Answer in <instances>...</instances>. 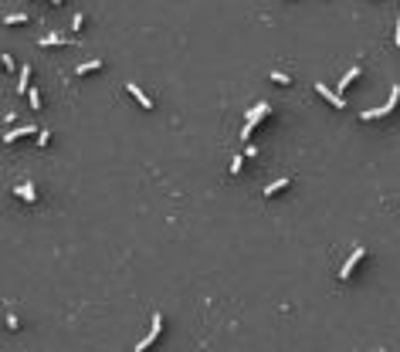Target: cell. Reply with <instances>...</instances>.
Masks as SVG:
<instances>
[{
    "label": "cell",
    "mask_w": 400,
    "mask_h": 352,
    "mask_svg": "<svg viewBox=\"0 0 400 352\" xmlns=\"http://www.w3.org/2000/svg\"><path fill=\"white\" fill-rule=\"evenodd\" d=\"M14 193L21 196L24 204H37V190H34V183H21V186H14Z\"/></svg>",
    "instance_id": "obj_8"
},
{
    "label": "cell",
    "mask_w": 400,
    "mask_h": 352,
    "mask_svg": "<svg viewBox=\"0 0 400 352\" xmlns=\"http://www.w3.org/2000/svg\"><path fill=\"white\" fill-rule=\"evenodd\" d=\"M363 258H366V247H363V244H356V247H353V254L346 258V264L339 268V278H343V281H349V278H353V271H356V264L363 261Z\"/></svg>",
    "instance_id": "obj_4"
},
{
    "label": "cell",
    "mask_w": 400,
    "mask_h": 352,
    "mask_svg": "<svg viewBox=\"0 0 400 352\" xmlns=\"http://www.w3.org/2000/svg\"><path fill=\"white\" fill-rule=\"evenodd\" d=\"M360 71H363V68H360V65H353V68H349V71H346V75H343V81H339V85H336V91H339V95H343V91L349 88V85H353L356 78H360Z\"/></svg>",
    "instance_id": "obj_10"
},
{
    "label": "cell",
    "mask_w": 400,
    "mask_h": 352,
    "mask_svg": "<svg viewBox=\"0 0 400 352\" xmlns=\"http://www.w3.org/2000/svg\"><path fill=\"white\" fill-rule=\"evenodd\" d=\"M17 325H21V322H17V315H11V312H7V329L14 332V329H17Z\"/></svg>",
    "instance_id": "obj_21"
},
{
    "label": "cell",
    "mask_w": 400,
    "mask_h": 352,
    "mask_svg": "<svg viewBox=\"0 0 400 352\" xmlns=\"http://www.w3.org/2000/svg\"><path fill=\"white\" fill-rule=\"evenodd\" d=\"M51 4H65V0H51Z\"/></svg>",
    "instance_id": "obj_23"
},
{
    "label": "cell",
    "mask_w": 400,
    "mask_h": 352,
    "mask_svg": "<svg viewBox=\"0 0 400 352\" xmlns=\"http://www.w3.org/2000/svg\"><path fill=\"white\" fill-rule=\"evenodd\" d=\"M48 142H51V129H41V132H37V146L45 149Z\"/></svg>",
    "instance_id": "obj_17"
},
{
    "label": "cell",
    "mask_w": 400,
    "mask_h": 352,
    "mask_svg": "<svg viewBox=\"0 0 400 352\" xmlns=\"http://www.w3.org/2000/svg\"><path fill=\"white\" fill-rule=\"evenodd\" d=\"M268 115H272V105H268V102H258L254 109H248V115H244V129H241V139L248 142L251 132L261 125V119H268Z\"/></svg>",
    "instance_id": "obj_1"
},
{
    "label": "cell",
    "mask_w": 400,
    "mask_h": 352,
    "mask_svg": "<svg viewBox=\"0 0 400 352\" xmlns=\"http://www.w3.org/2000/svg\"><path fill=\"white\" fill-rule=\"evenodd\" d=\"M126 91H129V95H132V98H136V102H139V105H143V109H146V112H149V109H153V98H149L146 91L139 88L136 81H129V85H126Z\"/></svg>",
    "instance_id": "obj_7"
},
{
    "label": "cell",
    "mask_w": 400,
    "mask_h": 352,
    "mask_svg": "<svg viewBox=\"0 0 400 352\" xmlns=\"http://www.w3.org/2000/svg\"><path fill=\"white\" fill-rule=\"evenodd\" d=\"M160 332H163V315H160V312H153V322H149V335L136 342V352H146L153 342L160 339Z\"/></svg>",
    "instance_id": "obj_3"
},
{
    "label": "cell",
    "mask_w": 400,
    "mask_h": 352,
    "mask_svg": "<svg viewBox=\"0 0 400 352\" xmlns=\"http://www.w3.org/2000/svg\"><path fill=\"white\" fill-rule=\"evenodd\" d=\"M27 102H31V109L37 112V109H41V91H37V88H31V91H27Z\"/></svg>",
    "instance_id": "obj_16"
},
{
    "label": "cell",
    "mask_w": 400,
    "mask_h": 352,
    "mask_svg": "<svg viewBox=\"0 0 400 352\" xmlns=\"http://www.w3.org/2000/svg\"><path fill=\"white\" fill-rule=\"evenodd\" d=\"M99 68H102V61H85V65H78L75 71H78V75H92V71H99Z\"/></svg>",
    "instance_id": "obj_13"
},
{
    "label": "cell",
    "mask_w": 400,
    "mask_h": 352,
    "mask_svg": "<svg viewBox=\"0 0 400 352\" xmlns=\"http://www.w3.org/2000/svg\"><path fill=\"white\" fill-rule=\"evenodd\" d=\"M37 125H17V129H7V136H4V146H11V142H17V139L24 136H34Z\"/></svg>",
    "instance_id": "obj_5"
},
{
    "label": "cell",
    "mask_w": 400,
    "mask_h": 352,
    "mask_svg": "<svg viewBox=\"0 0 400 352\" xmlns=\"http://www.w3.org/2000/svg\"><path fill=\"white\" fill-rule=\"evenodd\" d=\"M241 153H244V156H248V159H254V156H258V149H254L251 142H244V149H241Z\"/></svg>",
    "instance_id": "obj_19"
},
{
    "label": "cell",
    "mask_w": 400,
    "mask_h": 352,
    "mask_svg": "<svg viewBox=\"0 0 400 352\" xmlns=\"http://www.w3.org/2000/svg\"><path fill=\"white\" fill-rule=\"evenodd\" d=\"M268 78H272V81H278V85H288V81H292V78H288V75H285V71H272Z\"/></svg>",
    "instance_id": "obj_18"
},
{
    "label": "cell",
    "mask_w": 400,
    "mask_h": 352,
    "mask_svg": "<svg viewBox=\"0 0 400 352\" xmlns=\"http://www.w3.org/2000/svg\"><path fill=\"white\" fill-rule=\"evenodd\" d=\"M27 21V14H4V24L11 27V24H24Z\"/></svg>",
    "instance_id": "obj_15"
},
{
    "label": "cell",
    "mask_w": 400,
    "mask_h": 352,
    "mask_svg": "<svg viewBox=\"0 0 400 352\" xmlns=\"http://www.w3.org/2000/svg\"><path fill=\"white\" fill-rule=\"evenodd\" d=\"M288 183H292V180H288V176H282V180L268 183V186H264V196H275V193H282V190H285Z\"/></svg>",
    "instance_id": "obj_11"
},
{
    "label": "cell",
    "mask_w": 400,
    "mask_h": 352,
    "mask_svg": "<svg viewBox=\"0 0 400 352\" xmlns=\"http://www.w3.org/2000/svg\"><path fill=\"white\" fill-rule=\"evenodd\" d=\"M37 44L41 47H55V44H78V41H68L65 34H45V37H37Z\"/></svg>",
    "instance_id": "obj_9"
},
{
    "label": "cell",
    "mask_w": 400,
    "mask_h": 352,
    "mask_svg": "<svg viewBox=\"0 0 400 352\" xmlns=\"http://www.w3.org/2000/svg\"><path fill=\"white\" fill-rule=\"evenodd\" d=\"M393 44L400 47V17H397V24H393Z\"/></svg>",
    "instance_id": "obj_22"
},
{
    "label": "cell",
    "mask_w": 400,
    "mask_h": 352,
    "mask_svg": "<svg viewBox=\"0 0 400 352\" xmlns=\"http://www.w3.org/2000/svg\"><path fill=\"white\" fill-rule=\"evenodd\" d=\"M397 102H400V85H393V88H390V98H387V102L377 105V109H366V112L360 115V122H370V119H383V115H390Z\"/></svg>",
    "instance_id": "obj_2"
},
{
    "label": "cell",
    "mask_w": 400,
    "mask_h": 352,
    "mask_svg": "<svg viewBox=\"0 0 400 352\" xmlns=\"http://www.w3.org/2000/svg\"><path fill=\"white\" fill-rule=\"evenodd\" d=\"M316 91H319V95H322V98H326L329 105H336V109H343V105H346V98H343V95H339V91H332L329 85H322V81L316 85Z\"/></svg>",
    "instance_id": "obj_6"
},
{
    "label": "cell",
    "mask_w": 400,
    "mask_h": 352,
    "mask_svg": "<svg viewBox=\"0 0 400 352\" xmlns=\"http://www.w3.org/2000/svg\"><path fill=\"white\" fill-rule=\"evenodd\" d=\"M27 85H31V65H24V68H21V78H17V91H31Z\"/></svg>",
    "instance_id": "obj_12"
},
{
    "label": "cell",
    "mask_w": 400,
    "mask_h": 352,
    "mask_svg": "<svg viewBox=\"0 0 400 352\" xmlns=\"http://www.w3.org/2000/svg\"><path fill=\"white\" fill-rule=\"evenodd\" d=\"M81 24H85V17H81V14H75V17H71V31H78Z\"/></svg>",
    "instance_id": "obj_20"
},
{
    "label": "cell",
    "mask_w": 400,
    "mask_h": 352,
    "mask_svg": "<svg viewBox=\"0 0 400 352\" xmlns=\"http://www.w3.org/2000/svg\"><path fill=\"white\" fill-rule=\"evenodd\" d=\"M244 159H248L244 153H238V156L231 159V176H238V173H241V166H244Z\"/></svg>",
    "instance_id": "obj_14"
}]
</instances>
